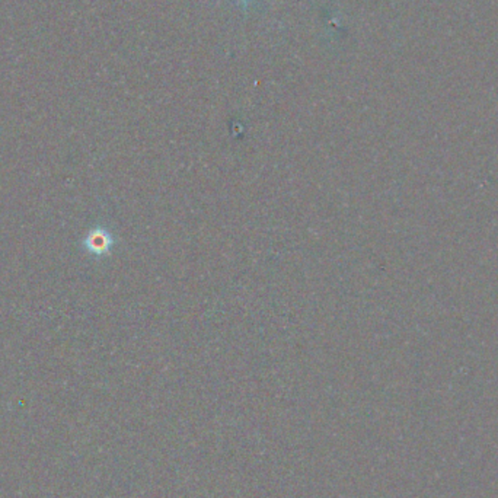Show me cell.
I'll return each mask as SVG.
<instances>
[{
  "label": "cell",
  "mask_w": 498,
  "mask_h": 498,
  "mask_svg": "<svg viewBox=\"0 0 498 498\" xmlns=\"http://www.w3.org/2000/svg\"><path fill=\"white\" fill-rule=\"evenodd\" d=\"M243 2H245V3H246V2H248V0H243Z\"/></svg>",
  "instance_id": "2"
},
{
  "label": "cell",
  "mask_w": 498,
  "mask_h": 498,
  "mask_svg": "<svg viewBox=\"0 0 498 498\" xmlns=\"http://www.w3.org/2000/svg\"><path fill=\"white\" fill-rule=\"evenodd\" d=\"M113 243H114L113 236L110 235L108 230H105L102 227H97L91 230L85 239L86 249L94 255H104L106 252H110Z\"/></svg>",
  "instance_id": "1"
}]
</instances>
